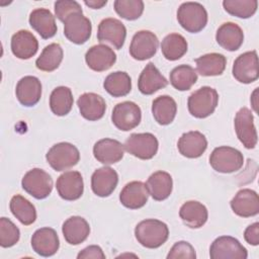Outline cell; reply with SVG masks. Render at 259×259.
<instances>
[{"label": "cell", "mask_w": 259, "mask_h": 259, "mask_svg": "<svg viewBox=\"0 0 259 259\" xmlns=\"http://www.w3.org/2000/svg\"><path fill=\"white\" fill-rule=\"evenodd\" d=\"M135 236L142 246L155 249L162 246L168 240L169 229L162 221L148 219L136 226Z\"/></svg>", "instance_id": "obj_1"}, {"label": "cell", "mask_w": 259, "mask_h": 259, "mask_svg": "<svg viewBox=\"0 0 259 259\" xmlns=\"http://www.w3.org/2000/svg\"><path fill=\"white\" fill-rule=\"evenodd\" d=\"M219 94L209 86H202L190 94L187 101L189 113L196 118L209 116L217 108Z\"/></svg>", "instance_id": "obj_2"}, {"label": "cell", "mask_w": 259, "mask_h": 259, "mask_svg": "<svg viewBox=\"0 0 259 259\" xmlns=\"http://www.w3.org/2000/svg\"><path fill=\"white\" fill-rule=\"evenodd\" d=\"M177 20L186 31L196 33L207 23V12L198 2H184L177 10Z\"/></svg>", "instance_id": "obj_3"}, {"label": "cell", "mask_w": 259, "mask_h": 259, "mask_svg": "<svg viewBox=\"0 0 259 259\" xmlns=\"http://www.w3.org/2000/svg\"><path fill=\"white\" fill-rule=\"evenodd\" d=\"M209 164L220 173H233L240 170L244 164L243 154L232 147L222 146L215 148L209 156Z\"/></svg>", "instance_id": "obj_4"}, {"label": "cell", "mask_w": 259, "mask_h": 259, "mask_svg": "<svg viewBox=\"0 0 259 259\" xmlns=\"http://www.w3.org/2000/svg\"><path fill=\"white\" fill-rule=\"evenodd\" d=\"M46 159L54 170L65 171L79 162L80 153L73 144L62 142L54 145L48 151Z\"/></svg>", "instance_id": "obj_5"}, {"label": "cell", "mask_w": 259, "mask_h": 259, "mask_svg": "<svg viewBox=\"0 0 259 259\" xmlns=\"http://www.w3.org/2000/svg\"><path fill=\"white\" fill-rule=\"evenodd\" d=\"M21 186L32 197L44 199L53 190V179L42 169L33 168L24 174L21 180Z\"/></svg>", "instance_id": "obj_6"}, {"label": "cell", "mask_w": 259, "mask_h": 259, "mask_svg": "<svg viewBox=\"0 0 259 259\" xmlns=\"http://www.w3.org/2000/svg\"><path fill=\"white\" fill-rule=\"evenodd\" d=\"M123 147L131 155L142 160H150L157 154L159 143L151 133L132 134Z\"/></svg>", "instance_id": "obj_7"}, {"label": "cell", "mask_w": 259, "mask_h": 259, "mask_svg": "<svg viewBox=\"0 0 259 259\" xmlns=\"http://www.w3.org/2000/svg\"><path fill=\"white\" fill-rule=\"evenodd\" d=\"M209 256L211 259H246L248 252L234 237L221 236L211 243Z\"/></svg>", "instance_id": "obj_8"}, {"label": "cell", "mask_w": 259, "mask_h": 259, "mask_svg": "<svg viewBox=\"0 0 259 259\" xmlns=\"http://www.w3.org/2000/svg\"><path fill=\"white\" fill-rule=\"evenodd\" d=\"M142 119L140 106L133 101L117 103L111 114L112 123L120 131L127 132L139 125Z\"/></svg>", "instance_id": "obj_9"}, {"label": "cell", "mask_w": 259, "mask_h": 259, "mask_svg": "<svg viewBox=\"0 0 259 259\" xmlns=\"http://www.w3.org/2000/svg\"><path fill=\"white\" fill-rule=\"evenodd\" d=\"M234 125L237 137L243 146L246 149H254L257 145L258 137L252 111L247 107H242L236 113Z\"/></svg>", "instance_id": "obj_10"}, {"label": "cell", "mask_w": 259, "mask_h": 259, "mask_svg": "<svg viewBox=\"0 0 259 259\" xmlns=\"http://www.w3.org/2000/svg\"><path fill=\"white\" fill-rule=\"evenodd\" d=\"M91 31V21L83 13H72L64 21V34L73 44H85L89 39Z\"/></svg>", "instance_id": "obj_11"}, {"label": "cell", "mask_w": 259, "mask_h": 259, "mask_svg": "<svg viewBox=\"0 0 259 259\" xmlns=\"http://www.w3.org/2000/svg\"><path fill=\"white\" fill-rule=\"evenodd\" d=\"M232 73L240 83L250 84L256 81L259 77L257 52L251 51L240 55L233 64Z\"/></svg>", "instance_id": "obj_12"}, {"label": "cell", "mask_w": 259, "mask_h": 259, "mask_svg": "<svg viewBox=\"0 0 259 259\" xmlns=\"http://www.w3.org/2000/svg\"><path fill=\"white\" fill-rule=\"evenodd\" d=\"M159 46L157 35L150 30H140L132 38L130 46L131 56L138 61H145L152 58Z\"/></svg>", "instance_id": "obj_13"}, {"label": "cell", "mask_w": 259, "mask_h": 259, "mask_svg": "<svg viewBox=\"0 0 259 259\" xmlns=\"http://www.w3.org/2000/svg\"><path fill=\"white\" fill-rule=\"evenodd\" d=\"M126 36L124 24L116 18H105L100 21L97 29V39L100 42H106L114 49L122 48Z\"/></svg>", "instance_id": "obj_14"}, {"label": "cell", "mask_w": 259, "mask_h": 259, "mask_svg": "<svg viewBox=\"0 0 259 259\" xmlns=\"http://www.w3.org/2000/svg\"><path fill=\"white\" fill-rule=\"evenodd\" d=\"M59 195L65 200H76L80 198L84 191V182L80 172L67 171L59 176L56 182Z\"/></svg>", "instance_id": "obj_15"}, {"label": "cell", "mask_w": 259, "mask_h": 259, "mask_svg": "<svg viewBox=\"0 0 259 259\" xmlns=\"http://www.w3.org/2000/svg\"><path fill=\"white\" fill-rule=\"evenodd\" d=\"M31 247L36 254L42 257L55 255L60 247L57 232L48 227L36 230L31 237Z\"/></svg>", "instance_id": "obj_16"}, {"label": "cell", "mask_w": 259, "mask_h": 259, "mask_svg": "<svg viewBox=\"0 0 259 259\" xmlns=\"http://www.w3.org/2000/svg\"><path fill=\"white\" fill-rule=\"evenodd\" d=\"M87 66L95 72H103L110 69L116 61V55L111 48L100 44L91 47L85 55Z\"/></svg>", "instance_id": "obj_17"}, {"label": "cell", "mask_w": 259, "mask_h": 259, "mask_svg": "<svg viewBox=\"0 0 259 259\" xmlns=\"http://www.w3.org/2000/svg\"><path fill=\"white\" fill-rule=\"evenodd\" d=\"M234 213L242 218H250L259 212V197L256 191L244 188L239 190L231 200Z\"/></svg>", "instance_id": "obj_18"}, {"label": "cell", "mask_w": 259, "mask_h": 259, "mask_svg": "<svg viewBox=\"0 0 259 259\" xmlns=\"http://www.w3.org/2000/svg\"><path fill=\"white\" fill-rule=\"evenodd\" d=\"M124 154L123 145L117 140L102 139L95 143L93 155L95 159L105 165H111L120 161Z\"/></svg>", "instance_id": "obj_19"}, {"label": "cell", "mask_w": 259, "mask_h": 259, "mask_svg": "<svg viewBox=\"0 0 259 259\" xmlns=\"http://www.w3.org/2000/svg\"><path fill=\"white\" fill-rule=\"evenodd\" d=\"M118 182V175L110 167H101L95 170L91 176L92 191L100 197L109 196L115 189Z\"/></svg>", "instance_id": "obj_20"}, {"label": "cell", "mask_w": 259, "mask_h": 259, "mask_svg": "<svg viewBox=\"0 0 259 259\" xmlns=\"http://www.w3.org/2000/svg\"><path fill=\"white\" fill-rule=\"evenodd\" d=\"M179 153L190 159L200 157L207 148V141L203 134L197 131L184 133L177 143Z\"/></svg>", "instance_id": "obj_21"}, {"label": "cell", "mask_w": 259, "mask_h": 259, "mask_svg": "<svg viewBox=\"0 0 259 259\" xmlns=\"http://www.w3.org/2000/svg\"><path fill=\"white\" fill-rule=\"evenodd\" d=\"M149 195L146 183L142 181H132L120 191L119 200L123 206L131 209H138L147 203Z\"/></svg>", "instance_id": "obj_22"}, {"label": "cell", "mask_w": 259, "mask_h": 259, "mask_svg": "<svg viewBox=\"0 0 259 259\" xmlns=\"http://www.w3.org/2000/svg\"><path fill=\"white\" fill-rule=\"evenodd\" d=\"M18 101L27 107L35 105L41 96V83L34 76H25L21 78L15 89Z\"/></svg>", "instance_id": "obj_23"}, {"label": "cell", "mask_w": 259, "mask_h": 259, "mask_svg": "<svg viewBox=\"0 0 259 259\" xmlns=\"http://www.w3.org/2000/svg\"><path fill=\"white\" fill-rule=\"evenodd\" d=\"M77 105L81 115L91 121L102 118L106 110L105 100L93 92L82 94L77 100Z\"/></svg>", "instance_id": "obj_24"}, {"label": "cell", "mask_w": 259, "mask_h": 259, "mask_svg": "<svg viewBox=\"0 0 259 259\" xmlns=\"http://www.w3.org/2000/svg\"><path fill=\"white\" fill-rule=\"evenodd\" d=\"M167 85V79L160 73L153 63L146 65L138 80V88L140 92L145 95H151Z\"/></svg>", "instance_id": "obj_25"}, {"label": "cell", "mask_w": 259, "mask_h": 259, "mask_svg": "<svg viewBox=\"0 0 259 259\" xmlns=\"http://www.w3.org/2000/svg\"><path fill=\"white\" fill-rule=\"evenodd\" d=\"M38 49L36 37L28 30H19L11 37L12 54L21 60H27L33 57Z\"/></svg>", "instance_id": "obj_26"}, {"label": "cell", "mask_w": 259, "mask_h": 259, "mask_svg": "<svg viewBox=\"0 0 259 259\" xmlns=\"http://www.w3.org/2000/svg\"><path fill=\"white\" fill-rule=\"evenodd\" d=\"M215 40L223 49L235 52L240 49L244 41V32L238 24L225 22L218 28Z\"/></svg>", "instance_id": "obj_27"}, {"label": "cell", "mask_w": 259, "mask_h": 259, "mask_svg": "<svg viewBox=\"0 0 259 259\" xmlns=\"http://www.w3.org/2000/svg\"><path fill=\"white\" fill-rule=\"evenodd\" d=\"M62 232L68 244L79 245L88 238L90 227L84 218L73 215L64 222Z\"/></svg>", "instance_id": "obj_28"}, {"label": "cell", "mask_w": 259, "mask_h": 259, "mask_svg": "<svg viewBox=\"0 0 259 259\" xmlns=\"http://www.w3.org/2000/svg\"><path fill=\"white\" fill-rule=\"evenodd\" d=\"M30 26L45 39L53 37L57 32L55 16L47 8H36L29 15Z\"/></svg>", "instance_id": "obj_29"}, {"label": "cell", "mask_w": 259, "mask_h": 259, "mask_svg": "<svg viewBox=\"0 0 259 259\" xmlns=\"http://www.w3.org/2000/svg\"><path fill=\"white\" fill-rule=\"evenodd\" d=\"M179 217L182 222L191 229L201 228L207 221L208 212L204 204L196 200L184 202L179 209Z\"/></svg>", "instance_id": "obj_30"}, {"label": "cell", "mask_w": 259, "mask_h": 259, "mask_svg": "<svg viewBox=\"0 0 259 259\" xmlns=\"http://www.w3.org/2000/svg\"><path fill=\"white\" fill-rule=\"evenodd\" d=\"M146 186L149 194L157 201L168 198L172 192L173 181L169 173L165 171L154 172L147 180Z\"/></svg>", "instance_id": "obj_31"}, {"label": "cell", "mask_w": 259, "mask_h": 259, "mask_svg": "<svg viewBox=\"0 0 259 259\" xmlns=\"http://www.w3.org/2000/svg\"><path fill=\"white\" fill-rule=\"evenodd\" d=\"M177 112V104L169 95H161L152 103V113L155 120L161 125L170 124Z\"/></svg>", "instance_id": "obj_32"}, {"label": "cell", "mask_w": 259, "mask_h": 259, "mask_svg": "<svg viewBox=\"0 0 259 259\" xmlns=\"http://www.w3.org/2000/svg\"><path fill=\"white\" fill-rule=\"evenodd\" d=\"M195 64L196 70L201 76H219L224 73L227 60L222 54L210 53L195 59Z\"/></svg>", "instance_id": "obj_33"}, {"label": "cell", "mask_w": 259, "mask_h": 259, "mask_svg": "<svg viewBox=\"0 0 259 259\" xmlns=\"http://www.w3.org/2000/svg\"><path fill=\"white\" fill-rule=\"evenodd\" d=\"M105 91L113 97H122L132 90V79L125 72L116 71L110 73L103 82Z\"/></svg>", "instance_id": "obj_34"}, {"label": "cell", "mask_w": 259, "mask_h": 259, "mask_svg": "<svg viewBox=\"0 0 259 259\" xmlns=\"http://www.w3.org/2000/svg\"><path fill=\"white\" fill-rule=\"evenodd\" d=\"M74 98L69 87L59 86L55 88L50 96V107L54 114L64 116L68 114L73 106Z\"/></svg>", "instance_id": "obj_35"}, {"label": "cell", "mask_w": 259, "mask_h": 259, "mask_svg": "<svg viewBox=\"0 0 259 259\" xmlns=\"http://www.w3.org/2000/svg\"><path fill=\"white\" fill-rule=\"evenodd\" d=\"M9 207L12 214L24 226H29L36 220L34 205L19 194H16L11 198Z\"/></svg>", "instance_id": "obj_36"}, {"label": "cell", "mask_w": 259, "mask_h": 259, "mask_svg": "<svg viewBox=\"0 0 259 259\" xmlns=\"http://www.w3.org/2000/svg\"><path fill=\"white\" fill-rule=\"evenodd\" d=\"M187 47L186 39L179 33H170L161 42L162 54L169 61H176L183 57L187 52Z\"/></svg>", "instance_id": "obj_37"}, {"label": "cell", "mask_w": 259, "mask_h": 259, "mask_svg": "<svg viewBox=\"0 0 259 259\" xmlns=\"http://www.w3.org/2000/svg\"><path fill=\"white\" fill-rule=\"evenodd\" d=\"M63 60V49L59 44H51L47 46L39 57L35 61V66L38 70L52 72L59 68Z\"/></svg>", "instance_id": "obj_38"}, {"label": "cell", "mask_w": 259, "mask_h": 259, "mask_svg": "<svg viewBox=\"0 0 259 259\" xmlns=\"http://www.w3.org/2000/svg\"><path fill=\"white\" fill-rule=\"evenodd\" d=\"M197 81L196 71L189 65H179L170 73L171 85L179 91L189 90Z\"/></svg>", "instance_id": "obj_39"}, {"label": "cell", "mask_w": 259, "mask_h": 259, "mask_svg": "<svg viewBox=\"0 0 259 259\" xmlns=\"http://www.w3.org/2000/svg\"><path fill=\"white\" fill-rule=\"evenodd\" d=\"M225 10L239 18H249L255 14L258 7L257 0H225L223 1Z\"/></svg>", "instance_id": "obj_40"}, {"label": "cell", "mask_w": 259, "mask_h": 259, "mask_svg": "<svg viewBox=\"0 0 259 259\" xmlns=\"http://www.w3.org/2000/svg\"><path fill=\"white\" fill-rule=\"evenodd\" d=\"M113 7L121 18L136 20L143 14L144 2L142 0H115Z\"/></svg>", "instance_id": "obj_41"}, {"label": "cell", "mask_w": 259, "mask_h": 259, "mask_svg": "<svg viewBox=\"0 0 259 259\" xmlns=\"http://www.w3.org/2000/svg\"><path fill=\"white\" fill-rule=\"evenodd\" d=\"M20 238L19 229L7 218L0 219V245L3 248L14 246Z\"/></svg>", "instance_id": "obj_42"}, {"label": "cell", "mask_w": 259, "mask_h": 259, "mask_svg": "<svg viewBox=\"0 0 259 259\" xmlns=\"http://www.w3.org/2000/svg\"><path fill=\"white\" fill-rule=\"evenodd\" d=\"M80 12L83 13L81 5L74 0H60L55 2V14L56 17L62 22L72 13Z\"/></svg>", "instance_id": "obj_43"}, {"label": "cell", "mask_w": 259, "mask_h": 259, "mask_svg": "<svg viewBox=\"0 0 259 259\" xmlns=\"http://www.w3.org/2000/svg\"><path fill=\"white\" fill-rule=\"evenodd\" d=\"M176 258H187L195 259L196 254L194 248L185 241L176 242L167 255V259H176Z\"/></svg>", "instance_id": "obj_44"}, {"label": "cell", "mask_w": 259, "mask_h": 259, "mask_svg": "<svg viewBox=\"0 0 259 259\" xmlns=\"http://www.w3.org/2000/svg\"><path fill=\"white\" fill-rule=\"evenodd\" d=\"M78 259H104L105 258V254L103 253L102 249L97 246V245H91L86 247L85 249H83L81 252H79V254L77 255Z\"/></svg>", "instance_id": "obj_45"}, {"label": "cell", "mask_w": 259, "mask_h": 259, "mask_svg": "<svg viewBox=\"0 0 259 259\" xmlns=\"http://www.w3.org/2000/svg\"><path fill=\"white\" fill-rule=\"evenodd\" d=\"M244 238L246 242L252 246L259 244V223H254L247 227L244 232Z\"/></svg>", "instance_id": "obj_46"}, {"label": "cell", "mask_w": 259, "mask_h": 259, "mask_svg": "<svg viewBox=\"0 0 259 259\" xmlns=\"http://www.w3.org/2000/svg\"><path fill=\"white\" fill-rule=\"evenodd\" d=\"M84 3L89 6L90 8H93V9H99V8H102L106 3L107 1L104 0V1H98V0H91V1H87L85 0Z\"/></svg>", "instance_id": "obj_47"}]
</instances>
